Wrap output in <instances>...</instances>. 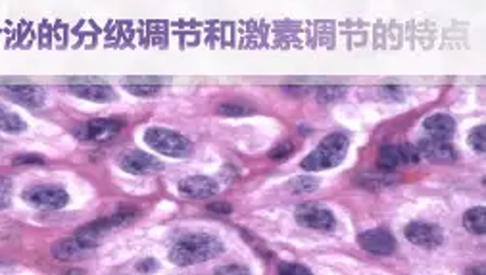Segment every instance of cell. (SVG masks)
I'll use <instances>...</instances> for the list:
<instances>
[{"label": "cell", "instance_id": "obj_1", "mask_svg": "<svg viewBox=\"0 0 486 275\" xmlns=\"http://www.w3.org/2000/svg\"><path fill=\"white\" fill-rule=\"evenodd\" d=\"M223 253V245L220 239L206 235V233H191L179 239L170 253V260L177 266H196L202 262L214 260L215 256Z\"/></svg>", "mask_w": 486, "mask_h": 275}, {"label": "cell", "instance_id": "obj_2", "mask_svg": "<svg viewBox=\"0 0 486 275\" xmlns=\"http://www.w3.org/2000/svg\"><path fill=\"white\" fill-rule=\"evenodd\" d=\"M350 147L346 135L331 133L325 137L323 141L317 145L316 149L309 152L302 160V168L308 171L331 170L344 160Z\"/></svg>", "mask_w": 486, "mask_h": 275}, {"label": "cell", "instance_id": "obj_3", "mask_svg": "<svg viewBox=\"0 0 486 275\" xmlns=\"http://www.w3.org/2000/svg\"><path fill=\"white\" fill-rule=\"evenodd\" d=\"M144 141L150 149H154L160 154L171 158H184L192 152L191 141L184 135L163 129V127H150L144 131Z\"/></svg>", "mask_w": 486, "mask_h": 275}, {"label": "cell", "instance_id": "obj_4", "mask_svg": "<svg viewBox=\"0 0 486 275\" xmlns=\"http://www.w3.org/2000/svg\"><path fill=\"white\" fill-rule=\"evenodd\" d=\"M23 201L39 210H60L69 202V196L62 187H31L23 193Z\"/></svg>", "mask_w": 486, "mask_h": 275}, {"label": "cell", "instance_id": "obj_5", "mask_svg": "<svg viewBox=\"0 0 486 275\" xmlns=\"http://www.w3.org/2000/svg\"><path fill=\"white\" fill-rule=\"evenodd\" d=\"M296 222L316 231H332L337 227V217L331 210L316 202H308L296 208Z\"/></svg>", "mask_w": 486, "mask_h": 275}, {"label": "cell", "instance_id": "obj_6", "mask_svg": "<svg viewBox=\"0 0 486 275\" xmlns=\"http://www.w3.org/2000/svg\"><path fill=\"white\" fill-rule=\"evenodd\" d=\"M405 239L412 243V245L419 246V248H427V250H433V248H438L444 241V235H442V229L435 223H425V222H412L404 229Z\"/></svg>", "mask_w": 486, "mask_h": 275}, {"label": "cell", "instance_id": "obj_7", "mask_svg": "<svg viewBox=\"0 0 486 275\" xmlns=\"http://www.w3.org/2000/svg\"><path fill=\"white\" fill-rule=\"evenodd\" d=\"M358 243L363 250H367L377 256H386V254L394 253L396 248V239L391 231L384 227H377V229L365 231L358 237Z\"/></svg>", "mask_w": 486, "mask_h": 275}, {"label": "cell", "instance_id": "obj_8", "mask_svg": "<svg viewBox=\"0 0 486 275\" xmlns=\"http://www.w3.org/2000/svg\"><path fill=\"white\" fill-rule=\"evenodd\" d=\"M0 95L27 108H41L46 98V93L35 85H0Z\"/></svg>", "mask_w": 486, "mask_h": 275}, {"label": "cell", "instance_id": "obj_9", "mask_svg": "<svg viewBox=\"0 0 486 275\" xmlns=\"http://www.w3.org/2000/svg\"><path fill=\"white\" fill-rule=\"evenodd\" d=\"M121 129H123V121L119 119H93L81 129H77V137H81L83 141L104 142L114 139Z\"/></svg>", "mask_w": 486, "mask_h": 275}, {"label": "cell", "instance_id": "obj_10", "mask_svg": "<svg viewBox=\"0 0 486 275\" xmlns=\"http://www.w3.org/2000/svg\"><path fill=\"white\" fill-rule=\"evenodd\" d=\"M417 150H419V156H425L436 164H452L457 160L456 149L450 145L448 139H436V137L421 139Z\"/></svg>", "mask_w": 486, "mask_h": 275}, {"label": "cell", "instance_id": "obj_11", "mask_svg": "<svg viewBox=\"0 0 486 275\" xmlns=\"http://www.w3.org/2000/svg\"><path fill=\"white\" fill-rule=\"evenodd\" d=\"M119 166L123 168V171L133 173V175L156 173L163 168L160 160H156L154 156H150L147 152H140V150H131V152L123 154V158L119 160Z\"/></svg>", "mask_w": 486, "mask_h": 275}, {"label": "cell", "instance_id": "obj_12", "mask_svg": "<svg viewBox=\"0 0 486 275\" xmlns=\"http://www.w3.org/2000/svg\"><path fill=\"white\" fill-rule=\"evenodd\" d=\"M220 191V185L206 175H192L179 181V193L187 199H210Z\"/></svg>", "mask_w": 486, "mask_h": 275}, {"label": "cell", "instance_id": "obj_13", "mask_svg": "<svg viewBox=\"0 0 486 275\" xmlns=\"http://www.w3.org/2000/svg\"><path fill=\"white\" fill-rule=\"evenodd\" d=\"M69 90L74 93L75 97L87 98L93 102H110L116 98L114 89L108 85H100V83H77V85H69Z\"/></svg>", "mask_w": 486, "mask_h": 275}, {"label": "cell", "instance_id": "obj_14", "mask_svg": "<svg viewBox=\"0 0 486 275\" xmlns=\"http://www.w3.org/2000/svg\"><path fill=\"white\" fill-rule=\"evenodd\" d=\"M423 127L431 137L436 139H448L456 131V121L450 118L448 114H433L423 121Z\"/></svg>", "mask_w": 486, "mask_h": 275}, {"label": "cell", "instance_id": "obj_15", "mask_svg": "<svg viewBox=\"0 0 486 275\" xmlns=\"http://www.w3.org/2000/svg\"><path fill=\"white\" fill-rule=\"evenodd\" d=\"M83 250H87V246L83 245L79 239L72 237V239H64L60 241L56 245L52 246V254L58 258V260H69V258H75L77 254H81Z\"/></svg>", "mask_w": 486, "mask_h": 275}, {"label": "cell", "instance_id": "obj_16", "mask_svg": "<svg viewBox=\"0 0 486 275\" xmlns=\"http://www.w3.org/2000/svg\"><path fill=\"white\" fill-rule=\"evenodd\" d=\"M465 229L473 235H485L486 233V210L485 206H477L465 212L464 216Z\"/></svg>", "mask_w": 486, "mask_h": 275}, {"label": "cell", "instance_id": "obj_17", "mask_svg": "<svg viewBox=\"0 0 486 275\" xmlns=\"http://www.w3.org/2000/svg\"><path fill=\"white\" fill-rule=\"evenodd\" d=\"M152 77H142V79H137L135 83H126V89L137 97H154L162 89V81H150Z\"/></svg>", "mask_w": 486, "mask_h": 275}, {"label": "cell", "instance_id": "obj_18", "mask_svg": "<svg viewBox=\"0 0 486 275\" xmlns=\"http://www.w3.org/2000/svg\"><path fill=\"white\" fill-rule=\"evenodd\" d=\"M402 164V154H400V147L394 145H386L379 150V158H377V166L384 171H391Z\"/></svg>", "mask_w": 486, "mask_h": 275}, {"label": "cell", "instance_id": "obj_19", "mask_svg": "<svg viewBox=\"0 0 486 275\" xmlns=\"http://www.w3.org/2000/svg\"><path fill=\"white\" fill-rule=\"evenodd\" d=\"M25 129V121L20 116H15L12 112L0 108V131L6 133H20Z\"/></svg>", "mask_w": 486, "mask_h": 275}, {"label": "cell", "instance_id": "obj_20", "mask_svg": "<svg viewBox=\"0 0 486 275\" xmlns=\"http://www.w3.org/2000/svg\"><path fill=\"white\" fill-rule=\"evenodd\" d=\"M288 187H290L292 193H311V191H316L317 187H319V179L313 177V175H300V177L292 179V181L288 183Z\"/></svg>", "mask_w": 486, "mask_h": 275}, {"label": "cell", "instance_id": "obj_21", "mask_svg": "<svg viewBox=\"0 0 486 275\" xmlns=\"http://www.w3.org/2000/svg\"><path fill=\"white\" fill-rule=\"evenodd\" d=\"M346 93V87H339V85H325L321 89H317V98L319 102L323 105H329V102H337L339 98L344 97Z\"/></svg>", "mask_w": 486, "mask_h": 275}, {"label": "cell", "instance_id": "obj_22", "mask_svg": "<svg viewBox=\"0 0 486 275\" xmlns=\"http://www.w3.org/2000/svg\"><path fill=\"white\" fill-rule=\"evenodd\" d=\"M469 145H471L473 150H477V152H485L486 150V127L485 126H479L477 129H473L471 133H469Z\"/></svg>", "mask_w": 486, "mask_h": 275}, {"label": "cell", "instance_id": "obj_23", "mask_svg": "<svg viewBox=\"0 0 486 275\" xmlns=\"http://www.w3.org/2000/svg\"><path fill=\"white\" fill-rule=\"evenodd\" d=\"M295 152V145L290 141H283V142H279L275 149H271L269 150V158L271 160H277V162H281V160H287L290 154Z\"/></svg>", "mask_w": 486, "mask_h": 275}, {"label": "cell", "instance_id": "obj_24", "mask_svg": "<svg viewBox=\"0 0 486 275\" xmlns=\"http://www.w3.org/2000/svg\"><path fill=\"white\" fill-rule=\"evenodd\" d=\"M12 196V183L8 177H0V210L6 208Z\"/></svg>", "mask_w": 486, "mask_h": 275}, {"label": "cell", "instance_id": "obj_25", "mask_svg": "<svg viewBox=\"0 0 486 275\" xmlns=\"http://www.w3.org/2000/svg\"><path fill=\"white\" fill-rule=\"evenodd\" d=\"M400 154H402V162H419V150L412 147V145H402L400 147Z\"/></svg>", "mask_w": 486, "mask_h": 275}, {"label": "cell", "instance_id": "obj_26", "mask_svg": "<svg viewBox=\"0 0 486 275\" xmlns=\"http://www.w3.org/2000/svg\"><path fill=\"white\" fill-rule=\"evenodd\" d=\"M279 274L283 275H309V269L300 264H281Z\"/></svg>", "mask_w": 486, "mask_h": 275}, {"label": "cell", "instance_id": "obj_27", "mask_svg": "<svg viewBox=\"0 0 486 275\" xmlns=\"http://www.w3.org/2000/svg\"><path fill=\"white\" fill-rule=\"evenodd\" d=\"M220 114H223V116H246L248 114V108H244V106H236V105H223L220 106Z\"/></svg>", "mask_w": 486, "mask_h": 275}, {"label": "cell", "instance_id": "obj_28", "mask_svg": "<svg viewBox=\"0 0 486 275\" xmlns=\"http://www.w3.org/2000/svg\"><path fill=\"white\" fill-rule=\"evenodd\" d=\"M208 210H210V212H215V214H231V206L225 204V202H215V204H210Z\"/></svg>", "mask_w": 486, "mask_h": 275}, {"label": "cell", "instance_id": "obj_29", "mask_svg": "<svg viewBox=\"0 0 486 275\" xmlns=\"http://www.w3.org/2000/svg\"><path fill=\"white\" fill-rule=\"evenodd\" d=\"M215 274H248V269L241 266H225V268H215Z\"/></svg>", "mask_w": 486, "mask_h": 275}, {"label": "cell", "instance_id": "obj_30", "mask_svg": "<svg viewBox=\"0 0 486 275\" xmlns=\"http://www.w3.org/2000/svg\"><path fill=\"white\" fill-rule=\"evenodd\" d=\"M29 162H37V164H43V158L25 156V158H18V160H14V164H29Z\"/></svg>", "mask_w": 486, "mask_h": 275}]
</instances>
